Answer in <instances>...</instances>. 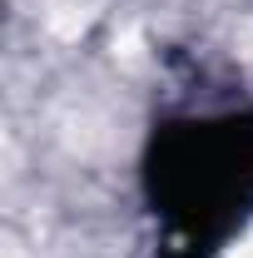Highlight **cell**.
<instances>
[{
	"label": "cell",
	"instance_id": "cell-1",
	"mask_svg": "<svg viewBox=\"0 0 253 258\" xmlns=\"http://www.w3.org/2000/svg\"><path fill=\"white\" fill-rule=\"evenodd\" d=\"M154 199L189 243L223 233L253 204V119H214L164 134Z\"/></svg>",
	"mask_w": 253,
	"mask_h": 258
}]
</instances>
